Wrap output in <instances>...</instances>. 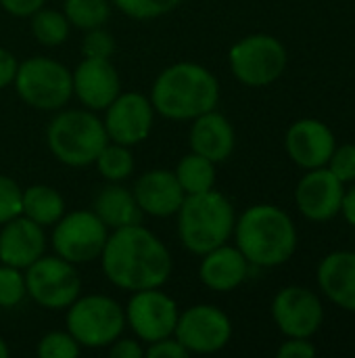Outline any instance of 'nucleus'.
<instances>
[{
    "label": "nucleus",
    "instance_id": "obj_28",
    "mask_svg": "<svg viewBox=\"0 0 355 358\" xmlns=\"http://www.w3.org/2000/svg\"><path fill=\"white\" fill-rule=\"evenodd\" d=\"M98 166V172L107 178V180H113V182H119V180H126L132 172H134V157L132 153L128 151L126 145H105V149L98 153L96 162Z\"/></svg>",
    "mask_w": 355,
    "mask_h": 358
},
{
    "label": "nucleus",
    "instance_id": "obj_20",
    "mask_svg": "<svg viewBox=\"0 0 355 358\" xmlns=\"http://www.w3.org/2000/svg\"><path fill=\"white\" fill-rule=\"evenodd\" d=\"M318 285L324 296L355 313V252H333L318 266Z\"/></svg>",
    "mask_w": 355,
    "mask_h": 358
},
{
    "label": "nucleus",
    "instance_id": "obj_41",
    "mask_svg": "<svg viewBox=\"0 0 355 358\" xmlns=\"http://www.w3.org/2000/svg\"><path fill=\"white\" fill-rule=\"evenodd\" d=\"M10 355V350H8V346H6V342L0 338V358H8Z\"/></svg>",
    "mask_w": 355,
    "mask_h": 358
},
{
    "label": "nucleus",
    "instance_id": "obj_35",
    "mask_svg": "<svg viewBox=\"0 0 355 358\" xmlns=\"http://www.w3.org/2000/svg\"><path fill=\"white\" fill-rule=\"evenodd\" d=\"M188 355H190V352H188L178 340H172V336L153 342L151 348L144 352V357L149 358H186Z\"/></svg>",
    "mask_w": 355,
    "mask_h": 358
},
{
    "label": "nucleus",
    "instance_id": "obj_27",
    "mask_svg": "<svg viewBox=\"0 0 355 358\" xmlns=\"http://www.w3.org/2000/svg\"><path fill=\"white\" fill-rule=\"evenodd\" d=\"M109 15H111V8L107 0H67L65 2L67 21L86 31L94 27H103Z\"/></svg>",
    "mask_w": 355,
    "mask_h": 358
},
{
    "label": "nucleus",
    "instance_id": "obj_24",
    "mask_svg": "<svg viewBox=\"0 0 355 358\" xmlns=\"http://www.w3.org/2000/svg\"><path fill=\"white\" fill-rule=\"evenodd\" d=\"M65 201L52 187L33 185L21 193V214L40 227L56 224L63 218Z\"/></svg>",
    "mask_w": 355,
    "mask_h": 358
},
{
    "label": "nucleus",
    "instance_id": "obj_40",
    "mask_svg": "<svg viewBox=\"0 0 355 358\" xmlns=\"http://www.w3.org/2000/svg\"><path fill=\"white\" fill-rule=\"evenodd\" d=\"M341 214L345 216V220L355 227V187L343 193V201H341Z\"/></svg>",
    "mask_w": 355,
    "mask_h": 358
},
{
    "label": "nucleus",
    "instance_id": "obj_36",
    "mask_svg": "<svg viewBox=\"0 0 355 358\" xmlns=\"http://www.w3.org/2000/svg\"><path fill=\"white\" fill-rule=\"evenodd\" d=\"M278 357L280 358H312L316 357V348L310 342V338H289V342H285L278 348Z\"/></svg>",
    "mask_w": 355,
    "mask_h": 358
},
{
    "label": "nucleus",
    "instance_id": "obj_23",
    "mask_svg": "<svg viewBox=\"0 0 355 358\" xmlns=\"http://www.w3.org/2000/svg\"><path fill=\"white\" fill-rule=\"evenodd\" d=\"M94 214L103 220L107 229H121L130 224H138L142 218V210L138 208L134 193L119 185L105 187L94 199Z\"/></svg>",
    "mask_w": 355,
    "mask_h": 358
},
{
    "label": "nucleus",
    "instance_id": "obj_8",
    "mask_svg": "<svg viewBox=\"0 0 355 358\" xmlns=\"http://www.w3.org/2000/svg\"><path fill=\"white\" fill-rule=\"evenodd\" d=\"M287 67V48L268 34H253L230 48V69L247 86H268Z\"/></svg>",
    "mask_w": 355,
    "mask_h": 358
},
{
    "label": "nucleus",
    "instance_id": "obj_37",
    "mask_svg": "<svg viewBox=\"0 0 355 358\" xmlns=\"http://www.w3.org/2000/svg\"><path fill=\"white\" fill-rule=\"evenodd\" d=\"M2 8L15 17H31L44 6V0H0Z\"/></svg>",
    "mask_w": 355,
    "mask_h": 358
},
{
    "label": "nucleus",
    "instance_id": "obj_4",
    "mask_svg": "<svg viewBox=\"0 0 355 358\" xmlns=\"http://www.w3.org/2000/svg\"><path fill=\"white\" fill-rule=\"evenodd\" d=\"M176 214L182 245L199 256L224 245L234 233V208L213 189L186 195Z\"/></svg>",
    "mask_w": 355,
    "mask_h": 358
},
{
    "label": "nucleus",
    "instance_id": "obj_34",
    "mask_svg": "<svg viewBox=\"0 0 355 358\" xmlns=\"http://www.w3.org/2000/svg\"><path fill=\"white\" fill-rule=\"evenodd\" d=\"M326 166L343 185L355 180V145H343L339 149L335 147Z\"/></svg>",
    "mask_w": 355,
    "mask_h": 358
},
{
    "label": "nucleus",
    "instance_id": "obj_3",
    "mask_svg": "<svg viewBox=\"0 0 355 358\" xmlns=\"http://www.w3.org/2000/svg\"><path fill=\"white\" fill-rule=\"evenodd\" d=\"M236 248L255 266H280L297 250V231L291 216L270 203L243 212L234 222Z\"/></svg>",
    "mask_w": 355,
    "mask_h": 358
},
{
    "label": "nucleus",
    "instance_id": "obj_32",
    "mask_svg": "<svg viewBox=\"0 0 355 358\" xmlns=\"http://www.w3.org/2000/svg\"><path fill=\"white\" fill-rule=\"evenodd\" d=\"M21 189L13 178L0 176V224L21 214Z\"/></svg>",
    "mask_w": 355,
    "mask_h": 358
},
{
    "label": "nucleus",
    "instance_id": "obj_2",
    "mask_svg": "<svg viewBox=\"0 0 355 358\" xmlns=\"http://www.w3.org/2000/svg\"><path fill=\"white\" fill-rule=\"evenodd\" d=\"M220 101L216 76L197 63H176L159 73L153 84L151 105L169 120H195L213 111Z\"/></svg>",
    "mask_w": 355,
    "mask_h": 358
},
{
    "label": "nucleus",
    "instance_id": "obj_13",
    "mask_svg": "<svg viewBox=\"0 0 355 358\" xmlns=\"http://www.w3.org/2000/svg\"><path fill=\"white\" fill-rule=\"evenodd\" d=\"M272 317L287 338H312L324 321V308L314 292L291 285L276 294Z\"/></svg>",
    "mask_w": 355,
    "mask_h": 358
},
{
    "label": "nucleus",
    "instance_id": "obj_39",
    "mask_svg": "<svg viewBox=\"0 0 355 358\" xmlns=\"http://www.w3.org/2000/svg\"><path fill=\"white\" fill-rule=\"evenodd\" d=\"M17 59L13 52H8L6 48H0V88L8 86L13 80H15V73H17Z\"/></svg>",
    "mask_w": 355,
    "mask_h": 358
},
{
    "label": "nucleus",
    "instance_id": "obj_29",
    "mask_svg": "<svg viewBox=\"0 0 355 358\" xmlns=\"http://www.w3.org/2000/svg\"><path fill=\"white\" fill-rule=\"evenodd\" d=\"M119 10L132 19H155L172 13L182 4V0H113Z\"/></svg>",
    "mask_w": 355,
    "mask_h": 358
},
{
    "label": "nucleus",
    "instance_id": "obj_17",
    "mask_svg": "<svg viewBox=\"0 0 355 358\" xmlns=\"http://www.w3.org/2000/svg\"><path fill=\"white\" fill-rule=\"evenodd\" d=\"M71 80L77 99L94 111L107 109L121 90L119 73L109 59L84 57V61L71 73Z\"/></svg>",
    "mask_w": 355,
    "mask_h": 358
},
{
    "label": "nucleus",
    "instance_id": "obj_31",
    "mask_svg": "<svg viewBox=\"0 0 355 358\" xmlns=\"http://www.w3.org/2000/svg\"><path fill=\"white\" fill-rule=\"evenodd\" d=\"M38 357L40 358H77L80 357V344L73 340V336L67 331H52L46 334L38 344Z\"/></svg>",
    "mask_w": 355,
    "mask_h": 358
},
{
    "label": "nucleus",
    "instance_id": "obj_6",
    "mask_svg": "<svg viewBox=\"0 0 355 358\" xmlns=\"http://www.w3.org/2000/svg\"><path fill=\"white\" fill-rule=\"evenodd\" d=\"M17 94L42 111L61 109L73 94V80L65 65L48 57H31L17 67Z\"/></svg>",
    "mask_w": 355,
    "mask_h": 358
},
{
    "label": "nucleus",
    "instance_id": "obj_25",
    "mask_svg": "<svg viewBox=\"0 0 355 358\" xmlns=\"http://www.w3.org/2000/svg\"><path fill=\"white\" fill-rule=\"evenodd\" d=\"M174 174H176L184 195L205 193V191H211L213 185H216V166H213V162L199 155V153H195V151L180 159Z\"/></svg>",
    "mask_w": 355,
    "mask_h": 358
},
{
    "label": "nucleus",
    "instance_id": "obj_26",
    "mask_svg": "<svg viewBox=\"0 0 355 358\" xmlns=\"http://www.w3.org/2000/svg\"><path fill=\"white\" fill-rule=\"evenodd\" d=\"M31 31L44 46H59L69 36V21L65 13L40 8L31 15Z\"/></svg>",
    "mask_w": 355,
    "mask_h": 358
},
{
    "label": "nucleus",
    "instance_id": "obj_9",
    "mask_svg": "<svg viewBox=\"0 0 355 358\" xmlns=\"http://www.w3.org/2000/svg\"><path fill=\"white\" fill-rule=\"evenodd\" d=\"M80 275L61 256H40L25 273V289L36 304L50 310L69 308L80 296Z\"/></svg>",
    "mask_w": 355,
    "mask_h": 358
},
{
    "label": "nucleus",
    "instance_id": "obj_16",
    "mask_svg": "<svg viewBox=\"0 0 355 358\" xmlns=\"http://www.w3.org/2000/svg\"><path fill=\"white\" fill-rule=\"evenodd\" d=\"M285 143L289 157L305 170L324 168L337 147L333 130L324 122L312 117L295 122L289 128Z\"/></svg>",
    "mask_w": 355,
    "mask_h": 358
},
{
    "label": "nucleus",
    "instance_id": "obj_1",
    "mask_svg": "<svg viewBox=\"0 0 355 358\" xmlns=\"http://www.w3.org/2000/svg\"><path fill=\"white\" fill-rule=\"evenodd\" d=\"M100 256L107 279L128 292L161 287L172 275L169 250L140 222L115 229Z\"/></svg>",
    "mask_w": 355,
    "mask_h": 358
},
{
    "label": "nucleus",
    "instance_id": "obj_10",
    "mask_svg": "<svg viewBox=\"0 0 355 358\" xmlns=\"http://www.w3.org/2000/svg\"><path fill=\"white\" fill-rule=\"evenodd\" d=\"M107 237V227L94 212L77 210L54 224L52 248L63 260L82 264L100 258Z\"/></svg>",
    "mask_w": 355,
    "mask_h": 358
},
{
    "label": "nucleus",
    "instance_id": "obj_5",
    "mask_svg": "<svg viewBox=\"0 0 355 358\" xmlns=\"http://www.w3.org/2000/svg\"><path fill=\"white\" fill-rule=\"evenodd\" d=\"M46 141L52 155L71 168L94 164L98 153L109 143L105 124L90 111L69 109L59 113L46 130Z\"/></svg>",
    "mask_w": 355,
    "mask_h": 358
},
{
    "label": "nucleus",
    "instance_id": "obj_14",
    "mask_svg": "<svg viewBox=\"0 0 355 358\" xmlns=\"http://www.w3.org/2000/svg\"><path fill=\"white\" fill-rule=\"evenodd\" d=\"M105 130L109 141L117 145H138L153 128V105L138 92H119L117 99L107 107Z\"/></svg>",
    "mask_w": 355,
    "mask_h": 358
},
{
    "label": "nucleus",
    "instance_id": "obj_22",
    "mask_svg": "<svg viewBox=\"0 0 355 358\" xmlns=\"http://www.w3.org/2000/svg\"><path fill=\"white\" fill-rule=\"evenodd\" d=\"M190 147L195 153L211 159L213 164L228 159L234 149L232 124L216 111H207L195 117L190 130Z\"/></svg>",
    "mask_w": 355,
    "mask_h": 358
},
{
    "label": "nucleus",
    "instance_id": "obj_12",
    "mask_svg": "<svg viewBox=\"0 0 355 358\" xmlns=\"http://www.w3.org/2000/svg\"><path fill=\"white\" fill-rule=\"evenodd\" d=\"M178 306L176 302L155 289H140L130 298L126 319L132 331L142 340V342H157L163 338H169L176 329L178 323Z\"/></svg>",
    "mask_w": 355,
    "mask_h": 358
},
{
    "label": "nucleus",
    "instance_id": "obj_11",
    "mask_svg": "<svg viewBox=\"0 0 355 358\" xmlns=\"http://www.w3.org/2000/svg\"><path fill=\"white\" fill-rule=\"evenodd\" d=\"M174 336L188 352L211 355L222 350L230 342L232 323L220 308L199 304L178 315Z\"/></svg>",
    "mask_w": 355,
    "mask_h": 358
},
{
    "label": "nucleus",
    "instance_id": "obj_38",
    "mask_svg": "<svg viewBox=\"0 0 355 358\" xmlns=\"http://www.w3.org/2000/svg\"><path fill=\"white\" fill-rule=\"evenodd\" d=\"M109 357L111 358H142L144 357V350L138 342L134 340H115L111 344V350H109Z\"/></svg>",
    "mask_w": 355,
    "mask_h": 358
},
{
    "label": "nucleus",
    "instance_id": "obj_7",
    "mask_svg": "<svg viewBox=\"0 0 355 358\" xmlns=\"http://www.w3.org/2000/svg\"><path fill=\"white\" fill-rule=\"evenodd\" d=\"M126 315L121 306L107 296H86L75 300L67 313V331L80 346L105 348L111 346L123 331Z\"/></svg>",
    "mask_w": 355,
    "mask_h": 358
},
{
    "label": "nucleus",
    "instance_id": "obj_18",
    "mask_svg": "<svg viewBox=\"0 0 355 358\" xmlns=\"http://www.w3.org/2000/svg\"><path fill=\"white\" fill-rule=\"evenodd\" d=\"M46 248V237L40 224L25 216H15L13 220L4 222L0 233V262L27 268L33 264Z\"/></svg>",
    "mask_w": 355,
    "mask_h": 358
},
{
    "label": "nucleus",
    "instance_id": "obj_21",
    "mask_svg": "<svg viewBox=\"0 0 355 358\" xmlns=\"http://www.w3.org/2000/svg\"><path fill=\"white\" fill-rule=\"evenodd\" d=\"M249 273V262L241 254L239 248L220 245L207 254H203V262L199 268L201 281L213 292H232L236 289Z\"/></svg>",
    "mask_w": 355,
    "mask_h": 358
},
{
    "label": "nucleus",
    "instance_id": "obj_19",
    "mask_svg": "<svg viewBox=\"0 0 355 358\" xmlns=\"http://www.w3.org/2000/svg\"><path fill=\"white\" fill-rule=\"evenodd\" d=\"M134 199L144 214L165 218L180 210L184 201V191L169 170H151L144 172L134 185Z\"/></svg>",
    "mask_w": 355,
    "mask_h": 358
},
{
    "label": "nucleus",
    "instance_id": "obj_15",
    "mask_svg": "<svg viewBox=\"0 0 355 358\" xmlns=\"http://www.w3.org/2000/svg\"><path fill=\"white\" fill-rule=\"evenodd\" d=\"M343 193V182L328 168H314L299 180L295 201L308 220L324 222L341 212Z\"/></svg>",
    "mask_w": 355,
    "mask_h": 358
},
{
    "label": "nucleus",
    "instance_id": "obj_30",
    "mask_svg": "<svg viewBox=\"0 0 355 358\" xmlns=\"http://www.w3.org/2000/svg\"><path fill=\"white\" fill-rule=\"evenodd\" d=\"M27 296L25 277L21 268L2 264L0 266V308H13Z\"/></svg>",
    "mask_w": 355,
    "mask_h": 358
},
{
    "label": "nucleus",
    "instance_id": "obj_33",
    "mask_svg": "<svg viewBox=\"0 0 355 358\" xmlns=\"http://www.w3.org/2000/svg\"><path fill=\"white\" fill-rule=\"evenodd\" d=\"M115 50V40L109 31L94 27L88 29L84 42H82V52L84 57H92V59H109Z\"/></svg>",
    "mask_w": 355,
    "mask_h": 358
}]
</instances>
